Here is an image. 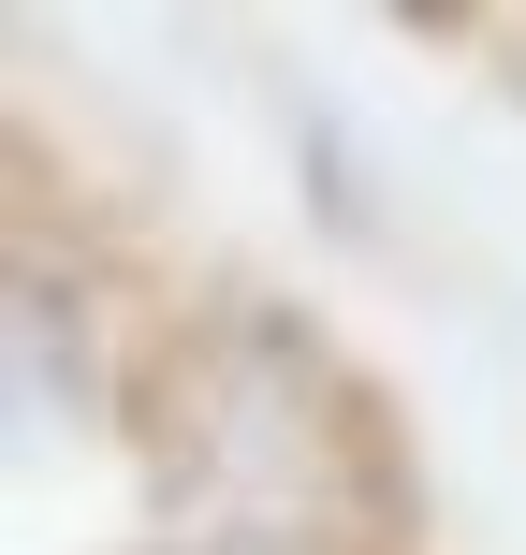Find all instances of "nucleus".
Instances as JSON below:
<instances>
[{
	"label": "nucleus",
	"mask_w": 526,
	"mask_h": 555,
	"mask_svg": "<svg viewBox=\"0 0 526 555\" xmlns=\"http://www.w3.org/2000/svg\"><path fill=\"white\" fill-rule=\"evenodd\" d=\"M220 555H249V541H220Z\"/></svg>",
	"instance_id": "nucleus-1"
}]
</instances>
